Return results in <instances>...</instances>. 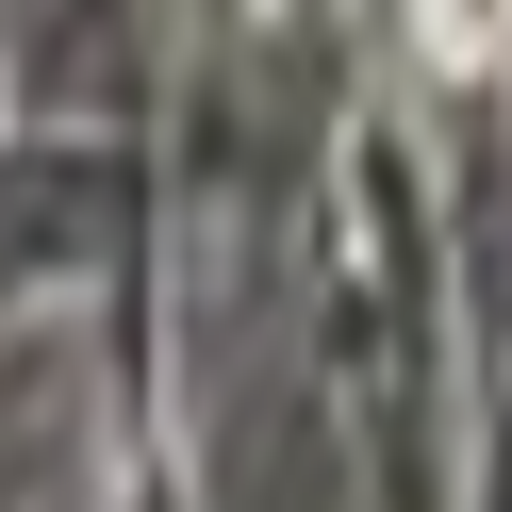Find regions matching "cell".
Masks as SVG:
<instances>
[{"instance_id":"1","label":"cell","mask_w":512,"mask_h":512,"mask_svg":"<svg viewBox=\"0 0 512 512\" xmlns=\"http://www.w3.org/2000/svg\"><path fill=\"white\" fill-rule=\"evenodd\" d=\"M413 34H430V67H512V0H413Z\"/></svg>"}]
</instances>
